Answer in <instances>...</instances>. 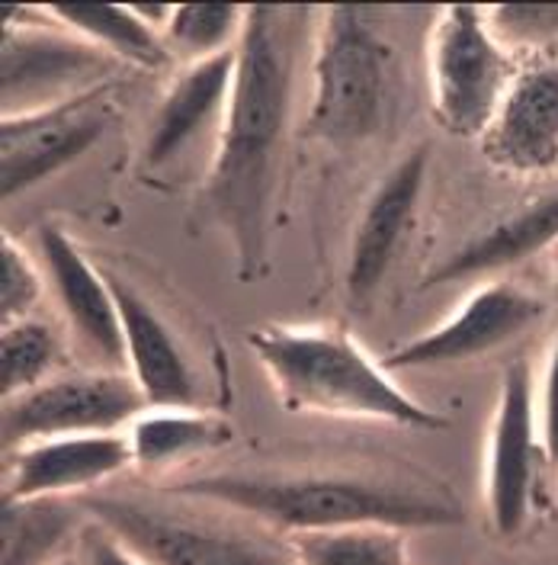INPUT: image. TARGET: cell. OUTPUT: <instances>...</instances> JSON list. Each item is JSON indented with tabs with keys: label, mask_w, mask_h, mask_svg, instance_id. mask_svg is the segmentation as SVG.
Listing matches in <instances>:
<instances>
[{
	"label": "cell",
	"mask_w": 558,
	"mask_h": 565,
	"mask_svg": "<svg viewBox=\"0 0 558 565\" xmlns=\"http://www.w3.org/2000/svg\"><path fill=\"white\" fill-rule=\"evenodd\" d=\"M312 17V7H247L235 87L203 190L215 222L232 238L242 280H257L267 264L296 62Z\"/></svg>",
	"instance_id": "6da1fadb"
},
{
	"label": "cell",
	"mask_w": 558,
	"mask_h": 565,
	"mask_svg": "<svg viewBox=\"0 0 558 565\" xmlns=\"http://www.w3.org/2000/svg\"><path fill=\"white\" fill-rule=\"evenodd\" d=\"M171 494L245 514L254 524L279 530L282 536L356 524H385L398 530L462 524V508L450 494L373 476L212 472L174 482Z\"/></svg>",
	"instance_id": "7a4b0ae2"
},
{
	"label": "cell",
	"mask_w": 558,
	"mask_h": 565,
	"mask_svg": "<svg viewBox=\"0 0 558 565\" xmlns=\"http://www.w3.org/2000/svg\"><path fill=\"white\" fill-rule=\"evenodd\" d=\"M247 344L289 412L418 430L450 424L415 402L341 324H267L250 331Z\"/></svg>",
	"instance_id": "3957f363"
},
{
	"label": "cell",
	"mask_w": 558,
	"mask_h": 565,
	"mask_svg": "<svg viewBox=\"0 0 558 565\" xmlns=\"http://www.w3.org/2000/svg\"><path fill=\"white\" fill-rule=\"evenodd\" d=\"M388 65L391 45L373 7H321L312 35V100L302 126L305 136L334 148H350L376 136L388 104Z\"/></svg>",
	"instance_id": "277c9868"
},
{
	"label": "cell",
	"mask_w": 558,
	"mask_h": 565,
	"mask_svg": "<svg viewBox=\"0 0 558 565\" xmlns=\"http://www.w3.org/2000/svg\"><path fill=\"white\" fill-rule=\"evenodd\" d=\"M84 514L116 533L148 565H299L289 540L129 494H84Z\"/></svg>",
	"instance_id": "5b68a950"
},
{
	"label": "cell",
	"mask_w": 558,
	"mask_h": 565,
	"mask_svg": "<svg viewBox=\"0 0 558 565\" xmlns=\"http://www.w3.org/2000/svg\"><path fill=\"white\" fill-rule=\"evenodd\" d=\"M122 65L104 49L65 30L45 7H7L0 26L3 116L68 104L119 84Z\"/></svg>",
	"instance_id": "8992f818"
},
{
	"label": "cell",
	"mask_w": 558,
	"mask_h": 565,
	"mask_svg": "<svg viewBox=\"0 0 558 565\" xmlns=\"http://www.w3.org/2000/svg\"><path fill=\"white\" fill-rule=\"evenodd\" d=\"M433 116L455 139H482L521 62L485 23V7L450 3L427 39Z\"/></svg>",
	"instance_id": "52a82bcc"
},
{
	"label": "cell",
	"mask_w": 558,
	"mask_h": 565,
	"mask_svg": "<svg viewBox=\"0 0 558 565\" xmlns=\"http://www.w3.org/2000/svg\"><path fill=\"white\" fill-rule=\"evenodd\" d=\"M144 408L148 398L122 370L52 376L3 402V444L17 450L52 437L126 434Z\"/></svg>",
	"instance_id": "ba28073f"
},
{
	"label": "cell",
	"mask_w": 558,
	"mask_h": 565,
	"mask_svg": "<svg viewBox=\"0 0 558 565\" xmlns=\"http://www.w3.org/2000/svg\"><path fill=\"white\" fill-rule=\"evenodd\" d=\"M116 84L84 94L68 104L0 119V190L7 200L39 186L62 168L84 158L104 139L116 106Z\"/></svg>",
	"instance_id": "9c48e42d"
},
{
	"label": "cell",
	"mask_w": 558,
	"mask_h": 565,
	"mask_svg": "<svg viewBox=\"0 0 558 565\" xmlns=\"http://www.w3.org/2000/svg\"><path fill=\"white\" fill-rule=\"evenodd\" d=\"M539 459H546V454L539 444L533 370L526 360H514L501 376L485 466L489 521L501 540H514L517 533H524L533 511Z\"/></svg>",
	"instance_id": "30bf717a"
},
{
	"label": "cell",
	"mask_w": 558,
	"mask_h": 565,
	"mask_svg": "<svg viewBox=\"0 0 558 565\" xmlns=\"http://www.w3.org/2000/svg\"><path fill=\"white\" fill-rule=\"evenodd\" d=\"M543 316H546V302L539 296L526 292L517 282H489L475 289L459 306V312H453L440 328L388 353L383 366L391 373V370H423V366L472 360L479 353H489L521 338Z\"/></svg>",
	"instance_id": "8fae6325"
},
{
	"label": "cell",
	"mask_w": 558,
	"mask_h": 565,
	"mask_svg": "<svg viewBox=\"0 0 558 565\" xmlns=\"http://www.w3.org/2000/svg\"><path fill=\"white\" fill-rule=\"evenodd\" d=\"M427 171H430V145L420 141L388 168V174L369 193L366 206L356 218L353 242H350V309L363 312L373 302V296L379 292L385 274L395 264V254L401 250L411 225H415Z\"/></svg>",
	"instance_id": "7c38bea8"
},
{
	"label": "cell",
	"mask_w": 558,
	"mask_h": 565,
	"mask_svg": "<svg viewBox=\"0 0 558 565\" xmlns=\"http://www.w3.org/2000/svg\"><path fill=\"white\" fill-rule=\"evenodd\" d=\"M494 168L517 177L549 174L558 168V52L521 65L497 116L482 136Z\"/></svg>",
	"instance_id": "4fadbf2b"
},
{
	"label": "cell",
	"mask_w": 558,
	"mask_h": 565,
	"mask_svg": "<svg viewBox=\"0 0 558 565\" xmlns=\"http://www.w3.org/2000/svg\"><path fill=\"white\" fill-rule=\"evenodd\" d=\"M3 501L84 498L132 466L126 434L52 437L7 450Z\"/></svg>",
	"instance_id": "5bb4252c"
},
{
	"label": "cell",
	"mask_w": 558,
	"mask_h": 565,
	"mask_svg": "<svg viewBox=\"0 0 558 565\" xmlns=\"http://www.w3.org/2000/svg\"><path fill=\"white\" fill-rule=\"evenodd\" d=\"M104 277L122 321L126 373L148 398V408H196V373L183 344L176 341L174 328L126 277L112 270H104Z\"/></svg>",
	"instance_id": "9a60e30c"
},
{
	"label": "cell",
	"mask_w": 558,
	"mask_h": 565,
	"mask_svg": "<svg viewBox=\"0 0 558 565\" xmlns=\"http://www.w3.org/2000/svg\"><path fill=\"white\" fill-rule=\"evenodd\" d=\"M39 254L58 309L65 312L74 338L109 370L126 366L122 321L104 277V267H94L84 250L55 225L39 228Z\"/></svg>",
	"instance_id": "2e32d148"
},
{
	"label": "cell",
	"mask_w": 558,
	"mask_h": 565,
	"mask_svg": "<svg viewBox=\"0 0 558 565\" xmlns=\"http://www.w3.org/2000/svg\"><path fill=\"white\" fill-rule=\"evenodd\" d=\"M235 68H238V49L203 62H190L176 71L168 94L161 97L148 122V139H144L148 171L171 164L210 129L222 132L225 109L235 87Z\"/></svg>",
	"instance_id": "e0dca14e"
},
{
	"label": "cell",
	"mask_w": 558,
	"mask_h": 565,
	"mask_svg": "<svg viewBox=\"0 0 558 565\" xmlns=\"http://www.w3.org/2000/svg\"><path fill=\"white\" fill-rule=\"evenodd\" d=\"M552 245H558V190L529 200L526 206L494 222L489 232L465 242L423 277V286H443L465 277L497 274L524 264Z\"/></svg>",
	"instance_id": "ac0fdd59"
},
{
	"label": "cell",
	"mask_w": 558,
	"mask_h": 565,
	"mask_svg": "<svg viewBox=\"0 0 558 565\" xmlns=\"http://www.w3.org/2000/svg\"><path fill=\"white\" fill-rule=\"evenodd\" d=\"M132 466L144 476L168 472L190 459L212 454L232 440V424L196 408H144L126 430Z\"/></svg>",
	"instance_id": "d6986e66"
},
{
	"label": "cell",
	"mask_w": 558,
	"mask_h": 565,
	"mask_svg": "<svg viewBox=\"0 0 558 565\" xmlns=\"http://www.w3.org/2000/svg\"><path fill=\"white\" fill-rule=\"evenodd\" d=\"M52 20L65 30L104 49L119 65H136L144 71H161L174 62L168 42L158 30H151L132 3H52L45 7Z\"/></svg>",
	"instance_id": "ffe728a7"
},
{
	"label": "cell",
	"mask_w": 558,
	"mask_h": 565,
	"mask_svg": "<svg viewBox=\"0 0 558 565\" xmlns=\"http://www.w3.org/2000/svg\"><path fill=\"white\" fill-rule=\"evenodd\" d=\"M77 498L3 501V565H55L68 536H81Z\"/></svg>",
	"instance_id": "44dd1931"
},
{
	"label": "cell",
	"mask_w": 558,
	"mask_h": 565,
	"mask_svg": "<svg viewBox=\"0 0 558 565\" xmlns=\"http://www.w3.org/2000/svg\"><path fill=\"white\" fill-rule=\"evenodd\" d=\"M408 530L385 524L292 533L289 550L299 565H411Z\"/></svg>",
	"instance_id": "7402d4cb"
},
{
	"label": "cell",
	"mask_w": 558,
	"mask_h": 565,
	"mask_svg": "<svg viewBox=\"0 0 558 565\" xmlns=\"http://www.w3.org/2000/svg\"><path fill=\"white\" fill-rule=\"evenodd\" d=\"M245 17L247 7L242 3H176L164 30L168 52L183 58V65L235 52L245 33Z\"/></svg>",
	"instance_id": "603a6c76"
},
{
	"label": "cell",
	"mask_w": 558,
	"mask_h": 565,
	"mask_svg": "<svg viewBox=\"0 0 558 565\" xmlns=\"http://www.w3.org/2000/svg\"><path fill=\"white\" fill-rule=\"evenodd\" d=\"M58 356H62L58 334L45 321L20 318L13 324H3V334H0V383H3L0 392H3V402L52 380Z\"/></svg>",
	"instance_id": "cb8c5ba5"
},
{
	"label": "cell",
	"mask_w": 558,
	"mask_h": 565,
	"mask_svg": "<svg viewBox=\"0 0 558 565\" xmlns=\"http://www.w3.org/2000/svg\"><path fill=\"white\" fill-rule=\"evenodd\" d=\"M485 23L507 52L549 55L558 42V3H504L485 7Z\"/></svg>",
	"instance_id": "d4e9b609"
},
{
	"label": "cell",
	"mask_w": 558,
	"mask_h": 565,
	"mask_svg": "<svg viewBox=\"0 0 558 565\" xmlns=\"http://www.w3.org/2000/svg\"><path fill=\"white\" fill-rule=\"evenodd\" d=\"M42 270L33 257L17 245L10 235L0 238V318L3 324H13L20 318H30L35 302L42 299Z\"/></svg>",
	"instance_id": "484cf974"
},
{
	"label": "cell",
	"mask_w": 558,
	"mask_h": 565,
	"mask_svg": "<svg viewBox=\"0 0 558 565\" xmlns=\"http://www.w3.org/2000/svg\"><path fill=\"white\" fill-rule=\"evenodd\" d=\"M77 540H81V553H77L81 565H148L116 533H109L104 524L90 518Z\"/></svg>",
	"instance_id": "4316f807"
},
{
	"label": "cell",
	"mask_w": 558,
	"mask_h": 565,
	"mask_svg": "<svg viewBox=\"0 0 558 565\" xmlns=\"http://www.w3.org/2000/svg\"><path fill=\"white\" fill-rule=\"evenodd\" d=\"M536 422H539V444H543L546 462H558V334L549 351V363H546Z\"/></svg>",
	"instance_id": "83f0119b"
},
{
	"label": "cell",
	"mask_w": 558,
	"mask_h": 565,
	"mask_svg": "<svg viewBox=\"0 0 558 565\" xmlns=\"http://www.w3.org/2000/svg\"><path fill=\"white\" fill-rule=\"evenodd\" d=\"M55 565H81V559H77V556H65L62 563H55Z\"/></svg>",
	"instance_id": "f1b7e54d"
},
{
	"label": "cell",
	"mask_w": 558,
	"mask_h": 565,
	"mask_svg": "<svg viewBox=\"0 0 558 565\" xmlns=\"http://www.w3.org/2000/svg\"><path fill=\"white\" fill-rule=\"evenodd\" d=\"M556 299H558V267H556Z\"/></svg>",
	"instance_id": "f546056e"
}]
</instances>
